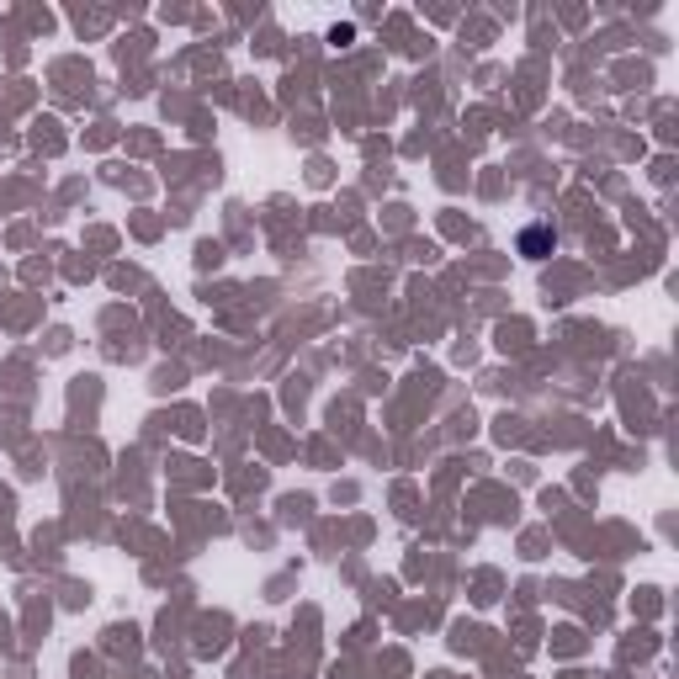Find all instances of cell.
Segmentation results:
<instances>
[{"label":"cell","instance_id":"obj_1","mask_svg":"<svg viewBox=\"0 0 679 679\" xmlns=\"http://www.w3.org/2000/svg\"><path fill=\"white\" fill-rule=\"evenodd\" d=\"M552 244H558V234H552V223H531V229L520 234V255L542 260V255H552Z\"/></svg>","mask_w":679,"mask_h":679}]
</instances>
